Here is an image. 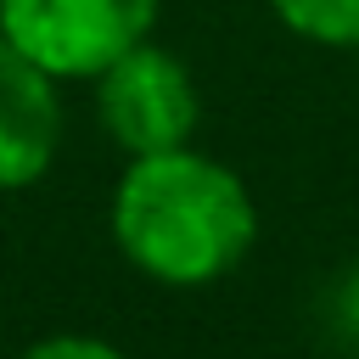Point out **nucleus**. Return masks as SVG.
Returning <instances> with one entry per match:
<instances>
[{
  "instance_id": "f257e3e1",
  "label": "nucleus",
  "mask_w": 359,
  "mask_h": 359,
  "mask_svg": "<svg viewBox=\"0 0 359 359\" xmlns=\"http://www.w3.org/2000/svg\"><path fill=\"white\" fill-rule=\"evenodd\" d=\"M107 224L135 275L196 292L241 269L258 241V202L230 163L196 146H168L123 157Z\"/></svg>"
},
{
  "instance_id": "f03ea898",
  "label": "nucleus",
  "mask_w": 359,
  "mask_h": 359,
  "mask_svg": "<svg viewBox=\"0 0 359 359\" xmlns=\"http://www.w3.org/2000/svg\"><path fill=\"white\" fill-rule=\"evenodd\" d=\"M157 0H0V34L56 84L95 79L112 56L151 39Z\"/></svg>"
},
{
  "instance_id": "7ed1b4c3",
  "label": "nucleus",
  "mask_w": 359,
  "mask_h": 359,
  "mask_svg": "<svg viewBox=\"0 0 359 359\" xmlns=\"http://www.w3.org/2000/svg\"><path fill=\"white\" fill-rule=\"evenodd\" d=\"M90 84H95V118L123 157L191 146L196 118H202V95H196L191 67L168 45L140 39L123 56H112Z\"/></svg>"
},
{
  "instance_id": "20e7f679",
  "label": "nucleus",
  "mask_w": 359,
  "mask_h": 359,
  "mask_svg": "<svg viewBox=\"0 0 359 359\" xmlns=\"http://www.w3.org/2000/svg\"><path fill=\"white\" fill-rule=\"evenodd\" d=\"M62 151V90L0 34V191H28Z\"/></svg>"
},
{
  "instance_id": "39448f33",
  "label": "nucleus",
  "mask_w": 359,
  "mask_h": 359,
  "mask_svg": "<svg viewBox=\"0 0 359 359\" xmlns=\"http://www.w3.org/2000/svg\"><path fill=\"white\" fill-rule=\"evenodd\" d=\"M269 11L314 45L331 50H359V0H269Z\"/></svg>"
},
{
  "instance_id": "423d86ee",
  "label": "nucleus",
  "mask_w": 359,
  "mask_h": 359,
  "mask_svg": "<svg viewBox=\"0 0 359 359\" xmlns=\"http://www.w3.org/2000/svg\"><path fill=\"white\" fill-rule=\"evenodd\" d=\"M325 337L337 342V348H348V353H359V258L331 280V292H325Z\"/></svg>"
},
{
  "instance_id": "0eeeda50",
  "label": "nucleus",
  "mask_w": 359,
  "mask_h": 359,
  "mask_svg": "<svg viewBox=\"0 0 359 359\" xmlns=\"http://www.w3.org/2000/svg\"><path fill=\"white\" fill-rule=\"evenodd\" d=\"M17 359H129L118 342L107 337H84V331H56V337H39L28 342Z\"/></svg>"
}]
</instances>
